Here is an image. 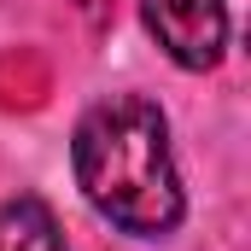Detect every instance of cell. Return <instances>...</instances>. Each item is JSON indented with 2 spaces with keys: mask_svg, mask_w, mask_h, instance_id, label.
I'll return each instance as SVG.
<instances>
[{
  "mask_svg": "<svg viewBox=\"0 0 251 251\" xmlns=\"http://www.w3.org/2000/svg\"><path fill=\"white\" fill-rule=\"evenodd\" d=\"M70 170L82 199L134 240H164L187 216L170 123L146 94H111L88 105L70 134Z\"/></svg>",
  "mask_w": 251,
  "mask_h": 251,
  "instance_id": "1",
  "label": "cell"
},
{
  "mask_svg": "<svg viewBox=\"0 0 251 251\" xmlns=\"http://www.w3.org/2000/svg\"><path fill=\"white\" fill-rule=\"evenodd\" d=\"M140 18L164 59L181 70H210L228 47V6L222 0H140Z\"/></svg>",
  "mask_w": 251,
  "mask_h": 251,
  "instance_id": "2",
  "label": "cell"
},
{
  "mask_svg": "<svg viewBox=\"0 0 251 251\" xmlns=\"http://www.w3.org/2000/svg\"><path fill=\"white\" fill-rule=\"evenodd\" d=\"M0 251H64L59 216L41 199H6L0 204Z\"/></svg>",
  "mask_w": 251,
  "mask_h": 251,
  "instance_id": "3",
  "label": "cell"
}]
</instances>
